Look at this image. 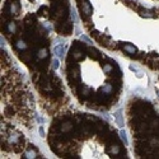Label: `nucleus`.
<instances>
[{"label":"nucleus","mask_w":159,"mask_h":159,"mask_svg":"<svg viewBox=\"0 0 159 159\" xmlns=\"http://www.w3.org/2000/svg\"><path fill=\"white\" fill-rule=\"evenodd\" d=\"M55 29L57 33L62 34V36H69V34H71L73 32V24L70 22H66V23H56L55 26Z\"/></svg>","instance_id":"nucleus-1"},{"label":"nucleus","mask_w":159,"mask_h":159,"mask_svg":"<svg viewBox=\"0 0 159 159\" xmlns=\"http://www.w3.org/2000/svg\"><path fill=\"white\" fill-rule=\"evenodd\" d=\"M79 6H80V13H82V15H87V17L92 15L93 9H92V5L88 0H82V3L79 4Z\"/></svg>","instance_id":"nucleus-2"},{"label":"nucleus","mask_w":159,"mask_h":159,"mask_svg":"<svg viewBox=\"0 0 159 159\" xmlns=\"http://www.w3.org/2000/svg\"><path fill=\"white\" fill-rule=\"evenodd\" d=\"M59 129H60V131L61 132L68 134L74 129V123L70 121V120H62L61 123H60V126H59Z\"/></svg>","instance_id":"nucleus-3"},{"label":"nucleus","mask_w":159,"mask_h":159,"mask_svg":"<svg viewBox=\"0 0 159 159\" xmlns=\"http://www.w3.org/2000/svg\"><path fill=\"white\" fill-rule=\"evenodd\" d=\"M137 12H139V14H140L141 17H144V18H155V17H157V13H155L154 10L145 9V8H143L141 5H139Z\"/></svg>","instance_id":"nucleus-4"},{"label":"nucleus","mask_w":159,"mask_h":159,"mask_svg":"<svg viewBox=\"0 0 159 159\" xmlns=\"http://www.w3.org/2000/svg\"><path fill=\"white\" fill-rule=\"evenodd\" d=\"M6 136H8V139L6 140H8L12 145H14V144H17L18 141L22 140V135H20L19 132H17V131H13V132L10 131V134L9 135H6Z\"/></svg>","instance_id":"nucleus-5"},{"label":"nucleus","mask_w":159,"mask_h":159,"mask_svg":"<svg viewBox=\"0 0 159 159\" xmlns=\"http://www.w3.org/2000/svg\"><path fill=\"white\" fill-rule=\"evenodd\" d=\"M87 52L89 54V56L90 57H93V59H95V60H99V59H102V54L98 50H95V48H93L92 46H89V47L87 48Z\"/></svg>","instance_id":"nucleus-6"},{"label":"nucleus","mask_w":159,"mask_h":159,"mask_svg":"<svg viewBox=\"0 0 159 159\" xmlns=\"http://www.w3.org/2000/svg\"><path fill=\"white\" fill-rule=\"evenodd\" d=\"M121 47H122V50L125 52H127L129 55H135L137 52L136 47H135V46H132L131 43H125V45H122Z\"/></svg>","instance_id":"nucleus-7"},{"label":"nucleus","mask_w":159,"mask_h":159,"mask_svg":"<svg viewBox=\"0 0 159 159\" xmlns=\"http://www.w3.org/2000/svg\"><path fill=\"white\" fill-rule=\"evenodd\" d=\"M107 151L111 155H118L120 153H121V148H120L118 144H112V145H109L108 146V149Z\"/></svg>","instance_id":"nucleus-8"},{"label":"nucleus","mask_w":159,"mask_h":159,"mask_svg":"<svg viewBox=\"0 0 159 159\" xmlns=\"http://www.w3.org/2000/svg\"><path fill=\"white\" fill-rule=\"evenodd\" d=\"M24 149V139H22L20 141H18L17 144L13 145V151L14 153H22Z\"/></svg>","instance_id":"nucleus-9"},{"label":"nucleus","mask_w":159,"mask_h":159,"mask_svg":"<svg viewBox=\"0 0 159 159\" xmlns=\"http://www.w3.org/2000/svg\"><path fill=\"white\" fill-rule=\"evenodd\" d=\"M54 51H55V54L57 55L60 59H64V54H65V46H64V45L56 46V47L54 48Z\"/></svg>","instance_id":"nucleus-10"},{"label":"nucleus","mask_w":159,"mask_h":159,"mask_svg":"<svg viewBox=\"0 0 159 159\" xmlns=\"http://www.w3.org/2000/svg\"><path fill=\"white\" fill-rule=\"evenodd\" d=\"M48 6H46V5H42L38 8L37 10V15L38 17H47V14H50V12H48Z\"/></svg>","instance_id":"nucleus-11"},{"label":"nucleus","mask_w":159,"mask_h":159,"mask_svg":"<svg viewBox=\"0 0 159 159\" xmlns=\"http://www.w3.org/2000/svg\"><path fill=\"white\" fill-rule=\"evenodd\" d=\"M9 64H10V60L8 57V55H6L5 51L1 50V66L6 68V66H9Z\"/></svg>","instance_id":"nucleus-12"},{"label":"nucleus","mask_w":159,"mask_h":159,"mask_svg":"<svg viewBox=\"0 0 159 159\" xmlns=\"http://www.w3.org/2000/svg\"><path fill=\"white\" fill-rule=\"evenodd\" d=\"M14 113H15V109L13 106H6L4 108V116H6V117H12V116H14Z\"/></svg>","instance_id":"nucleus-13"},{"label":"nucleus","mask_w":159,"mask_h":159,"mask_svg":"<svg viewBox=\"0 0 159 159\" xmlns=\"http://www.w3.org/2000/svg\"><path fill=\"white\" fill-rule=\"evenodd\" d=\"M23 157L24 158H28V159H29V158H36L37 157V153L34 151V148H28V150L23 154Z\"/></svg>","instance_id":"nucleus-14"},{"label":"nucleus","mask_w":159,"mask_h":159,"mask_svg":"<svg viewBox=\"0 0 159 159\" xmlns=\"http://www.w3.org/2000/svg\"><path fill=\"white\" fill-rule=\"evenodd\" d=\"M37 57L40 59V60L48 59V52H47V50H46V48H41V50L37 52Z\"/></svg>","instance_id":"nucleus-15"},{"label":"nucleus","mask_w":159,"mask_h":159,"mask_svg":"<svg viewBox=\"0 0 159 159\" xmlns=\"http://www.w3.org/2000/svg\"><path fill=\"white\" fill-rule=\"evenodd\" d=\"M15 47L18 48V50H27V43H26V41H23V40H18L15 42Z\"/></svg>","instance_id":"nucleus-16"},{"label":"nucleus","mask_w":159,"mask_h":159,"mask_svg":"<svg viewBox=\"0 0 159 159\" xmlns=\"http://www.w3.org/2000/svg\"><path fill=\"white\" fill-rule=\"evenodd\" d=\"M20 60H23L26 64H31L33 60V56H32V54H23L20 55Z\"/></svg>","instance_id":"nucleus-17"},{"label":"nucleus","mask_w":159,"mask_h":159,"mask_svg":"<svg viewBox=\"0 0 159 159\" xmlns=\"http://www.w3.org/2000/svg\"><path fill=\"white\" fill-rule=\"evenodd\" d=\"M6 24H8V32L9 33H13V34L17 32V24L14 22H8Z\"/></svg>","instance_id":"nucleus-18"},{"label":"nucleus","mask_w":159,"mask_h":159,"mask_svg":"<svg viewBox=\"0 0 159 159\" xmlns=\"http://www.w3.org/2000/svg\"><path fill=\"white\" fill-rule=\"evenodd\" d=\"M122 112L121 111H117L116 112V121H117V123H118V126L120 127H122L123 126V122H122Z\"/></svg>","instance_id":"nucleus-19"},{"label":"nucleus","mask_w":159,"mask_h":159,"mask_svg":"<svg viewBox=\"0 0 159 159\" xmlns=\"http://www.w3.org/2000/svg\"><path fill=\"white\" fill-rule=\"evenodd\" d=\"M103 70H104V73L106 74H111L112 73V70H113V64H104L103 65Z\"/></svg>","instance_id":"nucleus-20"},{"label":"nucleus","mask_w":159,"mask_h":159,"mask_svg":"<svg viewBox=\"0 0 159 159\" xmlns=\"http://www.w3.org/2000/svg\"><path fill=\"white\" fill-rule=\"evenodd\" d=\"M70 13H71V17H73V20L74 22H78V15H76V12L74 9H70Z\"/></svg>","instance_id":"nucleus-21"},{"label":"nucleus","mask_w":159,"mask_h":159,"mask_svg":"<svg viewBox=\"0 0 159 159\" xmlns=\"http://www.w3.org/2000/svg\"><path fill=\"white\" fill-rule=\"evenodd\" d=\"M57 68H59V60L57 59H54V60H52V69L56 70Z\"/></svg>","instance_id":"nucleus-22"},{"label":"nucleus","mask_w":159,"mask_h":159,"mask_svg":"<svg viewBox=\"0 0 159 159\" xmlns=\"http://www.w3.org/2000/svg\"><path fill=\"white\" fill-rule=\"evenodd\" d=\"M120 135H121V139H122V141L125 144H127V139H126V134H125V131L123 130H121V132H120Z\"/></svg>","instance_id":"nucleus-23"},{"label":"nucleus","mask_w":159,"mask_h":159,"mask_svg":"<svg viewBox=\"0 0 159 159\" xmlns=\"http://www.w3.org/2000/svg\"><path fill=\"white\" fill-rule=\"evenodd\" d=\"M82 41H84V42H87V45H92V41L89 40L88 37H85V36H83L82 37Z\"/></svg>","instance_id":"nucleus-24"},{"label":"nucleus","mask_w":159,"mask_h":159,"mask_svg":"<svg viewBox=\"0 0 159 159\" xmlns=\"http://www.w3.org/2000/svg\"><path fill=\"white\" fill-rule=\"evenodd\" d=\"M38 132H40V135H41L42 137L45 136V130H43V127H42V126H40V129H38Z\"/></svg>","instance_id":"nucleus-25"},{"label":"nucleus","mask_w":159,"mask_h":159,"mask_svg":"<svg viewBox=\"0 0 159 159\" xmlns=\"http://www.w3.org/2000/svg\"><path fill=\"white\" fill-rule=\"evenodd\" d=\"M51 1H54V3H56V1H61V0H51Z\"/></svg>","instance_id":"nucleus-26"},{"label":"nucleus","mask_w":159,"mask_h":159,"mask_svg":"<svg viewBox=\"0 0 159 159\" xmlns=\"http://www.w3.org/2000/svg\"><path fill=\"white\" fill-rule=\"evenodd\" d=\"M29 1H34V0H29Z\"/></svg>","instance_id":"nucleus-27"}]
</instances>
